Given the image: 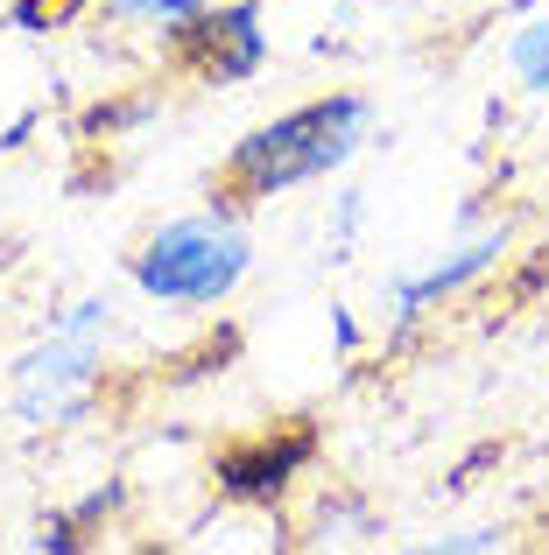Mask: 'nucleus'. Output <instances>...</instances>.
<instances>
[{"label": "nucleus", "mask_w": 549, "mask_h": 555, "mask_svg": "<svg viewBox=\"0 0 549 555\" xmlns=\"http://www.w3.org/2000/svg\"><path fill=\"white\" fill-rule=\"evenodd\" d=\"M367 141H373V99L367 92H317L303 106L247 127L219 163V190L240 211H254V204H274L303 183L345 177Z\"/></svg>", "instance_id": "obj_1"}, {"label": "nucleus", "mask_w": 549, "mask_h": 555, "mask_svg": "<svg viewBox=\"0 0 549 555\" xmlns=\"http://www.w3.org/2000/svg\"><path fill=\"white\" fill-rule=\"evenodd\" d=\"M254 274V232L233 197H212L183 218H163L149 240L127 254V282L155 310H226Z\"/></svg>", "instance_id": "obj_2"}, {"label": "nucleus", "mask_w": 549, "mask_h": 555, "mask_svg": "<svg viewBox=\"0 0 549 555\" xmlns=\"http://www.w3.org/2000/svg\"><path fill=\"white\" fill-rule=\"evenodd\" d=\"M113 296H78L42 324L36 345H22L8 366L14 387V415L22 429H71L99 408V387H106V338H113Z\"/></svg>", "instance_id": "obj_3"}, {"label": "nucleus", "mask_w": 549, "mask_h": 555, "mask_svg": "<svg viewBox=\"0 0 549 555\" xmlns=\"http://www.w3.org/2000/svg\"><path fill=\"white\" fill-rule=\"evenodd\" d=\"M508 246H514V232H508V225H480L472 240H458V246H444V254H430L423 268L387 274V282H381V302H387V338H409V331L423 324L430 310L458 302L465 288H480L486 274H494L500 260H508Z\"/></svg>", "instance_id": "obj_4"}, {"label": "nucleus", "mask_w": 549, "mask_h": 555, "mask_svg": "<svg viewBox=\"0 0 549 555\" xmlns=\"http://www.w3.org/2000/svg\"><path fill=\"white\" fill-rule=\"evenodd\" d=\"M169 64L197 85H254L261 64H268L261 0H226V8L205 0V8L169 36Z\"/></svg>", "instance_id": "obj_5"}, {"label": "nucleus", "mask_w": 549, "mask_h": 555, "mask_svg": "<svg viewBox=\"0 0 549 555\" xmlns=\"http://www.w3.org/2000/svg\"><path fill=\"white\" fill-rule=\"evenodd\" d=\"M317 457V436L310 429H261V436H240L212 457V486L219 500L233 506H274L296 492V478L310 472Z\"/></svg>", "instance_id": "obj_6"}, {"label": "nucleus", "mask_w": 549, "mask_h": 555, "mask_svg": "<svg viewBox=\"0 0 549 555\" xmlns=\"http://www.w3.org/2000/svg\"><path fill=\"white\" fill-rule=\"evenodd\" d=\"M381 514H373L359 492H345V486H331V492H317V506H310V520H303V542L310 548H359V542H381Z\"/></svg>", "instance_id": "obj_7"}, {"label": "nucleus", "mask_w": 549, "mask_h": 555, "mask_svg": "<svg viewBox=\"0 0 549 555\" xmlns=\"http://www.w3.org/2000/svg\"><path fill=\"white\" fill-rule=\"evenodd\" d=\"M205 8V0H99V14H106L113 28H135V36H155L169 50V36H177L191 14Z\"/></svg>", "instance_id": "obj_8"}, {"label": "nucleus", "mask_w": 549, "mask_h": 555, "mask_svg": "<svg viewBox=\"0 0 549 555\" xmlns=\"http://www.w3.org/2000/svg\"><path fill=\"white\" fill-rule=\"evenodd\" d=\"M508 70L522 78V92L549 99V14H536L528 28H514V42H508Z\"/></svg>", "instance_id": "obj_9"}, {"label": "nucleus", "mask_w": 549, "mask_h": 555, "mask_svg": "<svg viewBox=\"0 0 549 555\" xmlns=\"http://www.w3.org/2000/svg\"><path fill=\"white\" fill-rule=\"evenodd\" d=\"M367 225V190H339L324 218V260H353V240Z\"/></svg>", "instance_id": "obj_10"}, {"label": "nucleus", "mask_w": 549, "mask_h": 555, "mask_svg": "<svg viewBox=\"0 0 549 555\" xmlns=\"http://www.w3.org/2000/svg\"><path fill=\"white\" fill-rule=\"evenodd\" d=\"M423 548H444V555H500V548H514V534L508 528H451V534H437V542H423Z\"/></svg>", "instance_id": "obj_11"}, {"label": "nucleus", "mask_w": 549, "mask_h": 555, "mask_svg": "<svg viewBox=\"0 0 549 555\" xmlns=\"http://www.w3.org/2000/svg\"><path fill=\"white\" fill-rule=\"evenodd\" d=\"M85 0H14L8 8V22L14 28H28V36H42V28H56V22H71Z\"/></svg>", "instance_id": "obj_12"}, {"label": "nucleus", "mask_w": 549, "mask_h": 555, "mask_svg": "<svg viewBox=\"0 0 549 555\" xmlns=\"http://www.w3.org/2000/svg\"><path fill=\"white\" fill-rule=\"evenodd\" d=\"M78 548H85V528H78L71 514H56L50 528L36 534V555H78Z\"/></svg>", "instance_id": "obj_13"}, {"label": "nucleus", "mask_w": 549, "mask_h": 555, "mask_svg": "<svg viewBox=\"0 0 549 555\" xmlns=\"http://www.w3.org/2000/svg\"><path fill=\"white\" fill-rule=\"evenodd\" d=\"M331 338H339L345 352H353V345H359V324H353V310H339V317H331Z\"/></svg>", "instance_id": "obj_14"}]
</instances>
